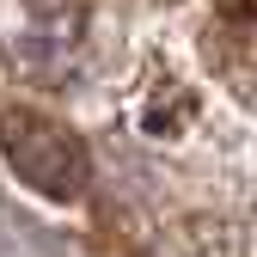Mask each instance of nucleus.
<instances>
[{"label":"nucleus","mask_w":257,"mask_h":257,"mask_svg":"<svg viewBox=\"0 0 257 257\" xmlns=\"http://www.w3.org/2000/svg\"><path fill=\"white\" fill-rule=\"evenodd\" d=\"M92 19L80 0H0V74L25 86H68L86 68Z\"/></svg>","instance_id":"1"},{"label":"nucleus","mask_w":257,"mask_h":257,"mask_svg":"<svg viewBox=\"0 0 257 257\" xmlns=\"http://www.w3.org/2000/svg\"><path fill=\"white\" fill-rule=\"evenodd\" d=\"M208 55L233 86H257V7H239L220 19L208 37Z\"/></svg>","instance_id":"3"},{"label":"nucleus","mask_w":257,"mask_h":257,"mask_svg":"<svg viewBox=\"0 0 257 257\" xmlns=\"http://www.w3.org/2000/svg\"><path fill=\"white\" fill-rule=\"evenodd\" d=\"M0 159L31 190H43L55 202H74L92 190V159H86L80 135L61 128L55 116H43V110H7L0 116Z\"/></svg>","instance_id":"2"}]
</instances>
